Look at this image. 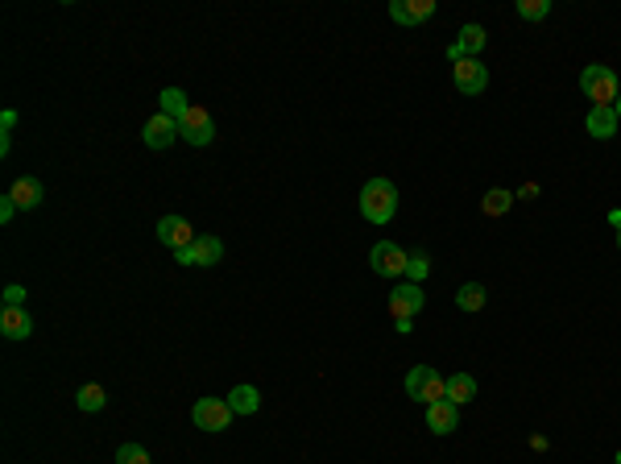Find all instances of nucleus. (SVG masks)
Segmentation results:
<instances>
[{"label":"nucleus","mask_w":621,"mask_h":464,"mask_svg":"<svg viewBox=\"0 0 621 464\" xmlns=\"http://www.w3.org/2000/svg\"><path fill=\"white\" fill-rule=\"evenodd\" d=\"M398 212V187L390 179H369L360 187V216L369 224H390Z\"/></svg>","instance_id":"1"},{"label":"nucleus","mask_w":621,"mask_h":464,"mask_svg":"<svg viewBox=\"0 0 621 464\" xmlns=\"http://www.w3.org/2000/svg\"><path fill=\"white\" fill-rule=\"evenodd\" d=\"M580 92L593 100V108H613L617 104V95H621L613 67H601V62L585 67V71H580Z\"/></svg>","instance_id":"2"},{"label":"nucleus","mask_w":621,"mask_h":464,"mask_svg":"<svg viewBox=\"0 0 621 464\" xmlns=\"http://www.w3.org/2000/svg\"><path fill=\"white\" fill-rule=\"evenodd\" d=\"M443 373L435 370V365H415V370L407 373V394L415 398V403L431 406V403H440L443 398Z\"/></svg>","instance_id":"3"},{"label":"nucleus","mask_w":621,"mask_h":464,"mask_svg":"<svg viewBox=\"0 0 621 464\" xmlns=\"http://www.w3.org/2000/svg\"><path fill=\"white\" fill-rule=\"evenodd\" d=\"M407 262H410V253L398 240H377L369 253L373 274H382V278H407Z\"/></svg>","instance_id":"4"},{"label":"nucleus","mask_w":621,"mask_h":464,"mask_svg":"<svg viewBox=\"0 0 621 464\" xmlns=\"http://www.w3.org/2000/svg\"><path fill=\"white\" fill-rule=\"evenodd\" d=\"M191 419L199 431H228L232 406H228V398H199V403L191 406Z\"/></svg>","instance_id":"5"},{"label":"nucleus","mask_w":621,"mask_h":464,"mask_svg":"<svg viewBox=\"0 0 621 464\" xmlns=\"http://www.w3.org/2000/svg\"><path fill=\"white\" fill-rule=\"evenodd\" d=\"M452 84H456V92L480 95L485 87H489V67H485L480 59H460V62H452Z\"/></svg>","instance_id":"6"},{"label":"nucleus","mask_w":621,"mask_h":464,"mask_svg":"<svg viewBox=\"0 0 621 464\" xmlns=\"http://www.w3.org/2000/svg\"><path fill=\"white\" fill-rule=\"evenodd\" d=\"M179 137H182V142H191V145H212V137H215L212 112L199 108V104H191V108H187V117L179 120Z\"/></svg>","instance_id":"7"},{"label":"nucleus","mask_w":621,"mask_h":464,"mask_svg":"<svg viewBox=\"0 0 621 464\" xmlns=\"http://www.w3.org/2000/svg\"><path fill=\"white\" fill-rule=\"evenodd\" d=\"M220 257H224V240L212 237V232L195 237V245H187V249L174 253V262L179 265H220Z\"/></svg>","instance_id":"8"},{"label":"nucleus","mask_w":621,"mask_h":464,"mask_svg":"<svg viewBox=\"0 0 621 464\" xmlns=\"http://www.w3.org/2000/svg\"><path fill=\"white\" fill-rule=\"evenodd\" d=\"M423 303H427L423 286H418V282H402L394 295H390V315H394V323L398 320H415L418 311H423Z\"/></svg>","instance_id":"9"},{"label":"nucleus","mask_w":621,"mask_h":464,"mask_svg":"<svg viewBox=\"0 0 621 464\" xmlns=\"http://www.w3.org/2000/svg\"><path fill=\"white\" fill-rule=\"evenodd\" d=\"M157 240L166 245V249H187L195 245V232H191V220H182V216H162L157 220Z\"/></svg>","instance_id":"10"},{"label":"nucleus","mask_w":621,"mask_h":464,"mask_svg":"<svg viewBox=\"0 0 621 464\" xmlns=\"http://www.w3.org/2000/svg\"><path fill=\"white\" fill-rule=\"evenodd\" d=\"M485 42H489V34H485V25H464L460 29V37H456L452 46H448V59L452 62H460V59H477L480 50H485Z\"/></svg>","instance_id":"11"},{"label":"nucleus","mask_w":621,"mask_h":464,"mask_svg":"<svg viewBox=\"0 0 621 464\" xmlns=\"http://www.w3.org/2000/svg\"><path fill=\"white\" fill-rule=\"evenodd\" d=\"M141 137H145V145L149 150H166V145H174V137H179V120H170V117H149L145 120V129H141Z\"/></svg>","instance_id":"12"},{"label":"nucleus","mask_w":621,"mask_h":464,"mask_svg":"<svg viewBox=\"0 0 621 464\" xmlns=\"http://www.w3.org/2000/svg\"><path fill=\"white\" fill-rule=\"evenodd\" d=\"M390 17L398 25H423L435 17V0H394L390 4Z\"/></svg>","instance_id":"13"},{"label":"nucleus","mask_w":621,"mask_h":464,"mask_svg":"<svg viewBox=\"0 0 621 464\" xmlns=\"http://www.w3.org/2000/svg\"><path fill=\"white\" fill-rule=\"evenodd\" d=\"M427 427L435 431V436H452V431L460 427V406L448 403V398L431 403V406H427Z\"/></svg>","instance_id":"14"},{"label":"nucleus","mask_w":621,"mask_h":464,"mask_svg":"<svg viewBox=\"0 0 621 464\" xmlns=\"http://www.w3.org/2000/svg\"><path fill=\"white\" fill-rule=\"evenodd\" d=\"M0 332L9 340H29L34 336V320L25 307H0Z\"/></svg>","instance_id":"15"},{"label":"nucleus","mask_w":621,"mask_h":464,"mask_svg":"<svg viewBox=\"0 0 621 464\" xmlns=\"http://www.w3.org/2000/svg\"><path fill=\"white\" fill-rule=\"evenodd\" d=\"M617 112L613 108H588V117H585V129L597 137V142H609L613 133H617Z\"/></svg>","instance_id":"16"},{"label":"nucleus","mask_w":621,"mask_h":464,"mask_svg":"<svg viewBox=\"0 0 621 464\" xmlns=\"http://www.w3.org/2000/svg\"><path fill=\"white\" fill-rule=\"evenodd\" d=\"M443 398L456 406L472 403V398H477V378H472V373H452V378L443 381Z\"/></svg>","instance_id":"17"},{"label":"nucleus","mask_w":621,"mask_h":464,"mask_svg":"<svg viewBox=\"0 0 621 464\" xmlns=\"http://www.w3.org/2000/svg\"><path fill=\"white\" fill-rule=\"evenodd\" d=\"M12 199H17V208H25V212H34L37 203H42V195H46V191H42V183L37 179H29V175H25V179H17L12 183V191H9Z\"/></svg>","instance_id":"18"},{"label":"nucleus","mask_w":621,"mask_h":464,"mask_svg":"<svg viewBox=\"0 0 621 464\" xmlns=\"http://www.w3.org/2000/svg\"><path fill=\"white\" fill-rule=\"evenodd\" d=\"M228 406H232V415H257L262 394H257V386H237V390L228 394Z\"/></svg>","instance_id":"19"},{"label":"nucleus","mask_w":621,"mask_h":464,"mask_svg":"<svg viewBox=\"0 0 621 464\" xmlns=\"http://www.w3.org/2000/svg\"><path fill=\"white\" fill-rule=\"evenodd\" d=\"M187 108H191V100H187L179 87H166V92H162V108H157V112H162V117H170V120H182V117H187Z\"/></svg>","instance_id":"20"},{"label":"nucleus","mask_w":621,"mask_h":464,"mask_svg":"<svg viewBox=\"0 0 621 464\" xmlns=\"http://www.w3.org/2000/svg\"><path fill=\"white\" fill-rule=\"evenodd\" d=\"M485 298H489V295H485V286H480V282H464L460 290H456V307H460V311H480V307H485Z\"/></svg>","instance_id":"21"},{"label":"nucleus","mask_w":621,"mask_h":464,"mask_svg":"<svg viewBox=\"0 0 621 464\" xmlns=\"http://www.w3.org/2000/svg\"><path fill=\"white\" fill-rule=\"evenodd\" d=\"M510 208H514V195H510V191H502V187L485 191V199H480V212H485V216H505Z\"/></svg>","instance_id":"22"},{"label":"nucleus","mask_w":621,"mask_h":464,"mask_svg":"<svg viewBox=\"0 0 621 464\" xmlns=\"http://www.w3.org/2000/svg\"><path fill=\"white\" fill-rule=\"evenodd\" d=\"M75 403H79V411H87V415H92V411H104L108 394H104V386H96V381H92V386H79Z\"/></svg>","instance_id":"23"},{"label":"nucleus","mask_w":621,"mask_h":464,"mask_svg":"<svg viewBox=\"0 0 621 464\" xmlns=\"http://www.w3.org/2000/svg\"><path fill=\"white\" fill-rule=\"evenodd\" d=\"M551 12V0H518V17L522 21H543Z\"/></svg>","instance_id":"24"},{"label":"nucleus","mask_w":621,"mask_h":464,"mask_svg":"<svg viewBox=\"0 0 621 464\" xmlns=\"http://www.w3.org/2000/svg\"><path fill=\"white\" fill-rule=\"evenodd\" d=\"M431 274V257L427 253H410V262H407V282H418L423 286V278Z\"/></svg>","instance_id":"25"},{"label":"nucleus","mask_w":621,"mask_h":464,"mask_svg":"<svg viewBox=\"0 0 621 464\" xmlns=\"http://www.w3.org/2000/svg\"><path fill=\"white\" fill-rule=\"evenodd\" d=\"M117 464H149V452L141 444H120L117 448Z\"/></svg>","instance_id":"26"},{"label":"nucleus","mask_w":621,"mask_h":464,"mask_svg":"<svg viewBox=\"0 0 621 464\" xmlns=\"http://www.w3.org/2000/svg\"><path fill=\"white\" fill-rule=\"evenodd\" d=\"M12 216H17V199H12V195H4V199H0V224H9Z\"/></svg>","instance_id":"27"},{"label":"nucleus","mask_w":621,"mask_h":464,"mask_svg":"<svg viewBox=\"0 0 621 464\" xmlns=\"http://www.w3.org/2000/svg\"><path fill=\"white\" fill-rule=\"evenodd\" d=\"M4 307H25V290H21V286H9V290H4Z\"/></svg>","instance_id":"28"},{"label":"nucleus","mask_w":621,"mask_h":464,"mask_svg":"<svg viewBox=\"0 0 621 464\" xmlns=\"http://www.w3.org/2000/svg\"><path fill=\"white\" fill-rule=\"evenodd\" d=\"M12 125H17V112H12V108H4V117H0V129L12 133Z\"/></svg>","instance_id":"29"},{"label":"nucleus","mask_w":621,"mask_h":464,"mask_svg":"<svg viewBox=\"0 0 621 464\" xmlns=\"http://www.w3.org/2000/svg\"><path fill=\"white\" fill-rule=\"evenodd\" d=\"M609 224H613V228H621V212H609Z\"/></svg>","instance_id":"30"},{"label":"nucleus","mask_w":621,"mask_h":464,"mask_svg":"<svg viewBox=\"0 0 621 464\" xmlns=\"http://www.w3.org/2000/svg\"><path fill=\"white\" fill-rule=\"evenodd\" d=\"M613 112H617V120H621V95H617V104H613Z\"/></svg>","instance_id":"31"},{"label":"nucleus","mask_w":621,"mask_h":464,"mask_svg":"<svg viewBox=\"0 0 621 464\" xmlns=\"http://www.w3.org/2000/svg\"><path fill=\"white\" fill-rule=\"evenodd\" d=\"M617 249H621V228H617Z\"/></svg>","instance_id":"32"},{"label":"nucleus","mask_w":621,"mask_h":464,"mask_svg":"<svg viewBox=\"0 0 621 464\" xmlns=\"http://www.w3.org/2000/svg\"><path fill=\"white\" fill-rule=\"evenodd\" d=\"M617 464H621V452H617Z\"/></svg>","instance_id":"33"}]
</instances>
